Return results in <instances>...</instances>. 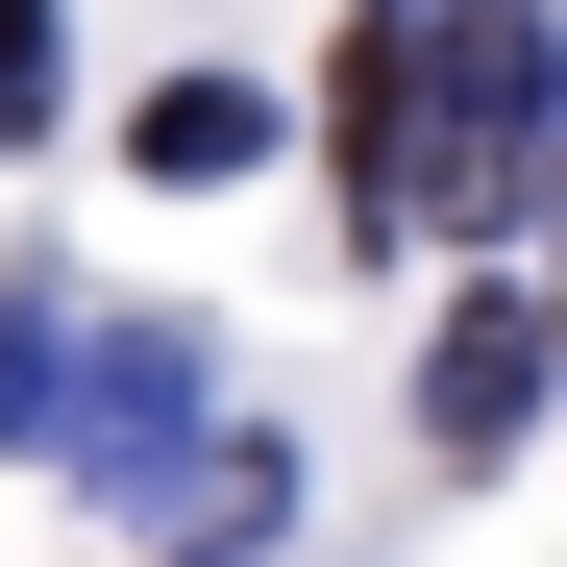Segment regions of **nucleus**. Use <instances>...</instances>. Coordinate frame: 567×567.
Masks as SVG:
<instances>
[{
    "label": "nucleus",
    "instance_id": "f257e3e1",
    "mask_svg": "<svg viewBox=\"0 0 567 567\" xmlns=\"http://www.w3.org/2000/svg\"><path fill=\"white\" fill-rule=\"evenodd\" d=\"M321 148H346V223L395 247L468 198V25H346L321 50Z\"/></svg>",
    "mask_w": 567,
    "mask_h": 567
},
{
    "label": "nucleus",
    "instance_id": "f03ea898",
    "mask_svg": "<svg viewBox=\"0 0 567 567\" xmlns=\"http://www.w3.org/2000/svg\"><path fill=\"white\" fill-rule=\"evenodd\" d=\"M50 444L100 468V494H198L223 468V370H198V321H100L50 370Z\"/></svg>",
    "mask_w": 567,
    "mask_h": 567
},
{
    "label": "nucleus",
    "instance_id": "7ed1b4c3",
    "mask_svg": "<svg viewBox=\"0 0 567 567\" xmlns=\"http://www.w3.org/2000/svg\"><path fill=\"white\" fill-rule=\"evenodd\" d=\"M543 370H567L543 297H444V346H420V444H444V468H494V444L543 420Z\"/></svg>",
    "mask_w": 567,
    "mask_h": 567
},
{
    "label": "nucleus",
    "instance_id": "20e7f679",
    "mask_svg": "<svg viewBox=\"0 0 567 567\" xmlns=\"http://www.w3.org/2000/svg\"><path fill=\"white\" fill-rule=\"evenodd\" d=\"M124 173H148V198H223V173H271V100H247V74H173V100L124 124Z\"/></svg>",
    "mask_w": 567,
    "mask_h": 567
},
{
    "label": "nucleus",
    "instance_id": "39448f33",
    "mask_svg": "<svg viewBox=\"0 0 567 567\" xmlns=\"http://www.w3.org/2000/svg\"><path fill=\"white\" fill-rule=\"evenodd\" d=\"M50 370H74V297H50V271H0V444H50Z\"/></svg>",
    "mask_w": 567,
    "mask_h": 567
},
{
    "label": "nucleus",
    "instance_id": "423d86ee",
    "mask_svg": "<svg viewBox=\"0 0 567 567\" xmlns=\"http://www.w3.org/2000/svg\"><path fill=\"white\" fill-rule=\"evenodd\" d=\"M0 124H50V25H0Z\"/></svg>",
    "mask_w": 567,
    "mask_h": 567
}]
</instances>
